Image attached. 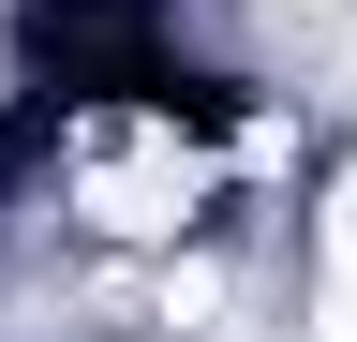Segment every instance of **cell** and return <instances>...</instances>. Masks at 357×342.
Here are the masks:
<instances>
[{
    "instance_id": "1",
    "label": "cell",
    "mask_w": 357,
    "mask_h": 342,
    "mask_svg": "<svg viewBox=\"0 0 357 342\" xmlns=\"http://www.w3.org/2000/svg\"><path fill=\"white\" fill-rule=\"evenodd\" d=\"M75 208H89L105 238H178V224L208 208V149H194V134H119V149L75 179Z\"/></svg>"
},
{
    "instance_id": "2",
    "label": "cell",
    "mask_w": 357,
    "mask_h": 342,
    "mask_svg": "<svg viewBox=\"0 0 357 342\" xmlns=\"http://www.w3.org/2000/svg\"><path fill=\"white\" fill-rule=\"evenodd\" d=\"M312 327L357 342V179L328 194V224H312Z\"/></svg>"
}]
</instances>
